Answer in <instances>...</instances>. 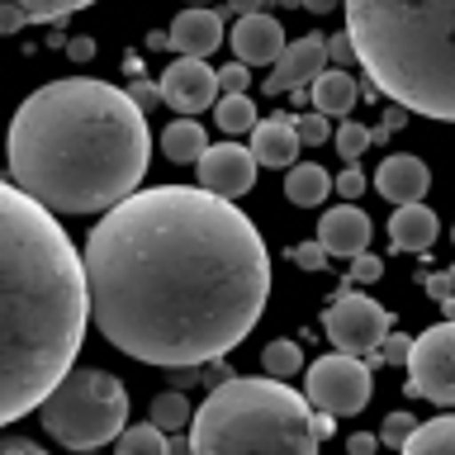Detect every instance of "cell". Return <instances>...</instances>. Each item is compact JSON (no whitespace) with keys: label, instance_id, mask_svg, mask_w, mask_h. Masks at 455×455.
Segmentation results:
<instances>
[{"label":"cell","instance_id":"obj_1","mask_svg":"<svg viewBox=\"0 0 455 455\" xmlns=\"http://www.w3.org/2000/svg\"><path fill=\"white\" fill-rule=\"evenodd\" d=\"M91 323L142 365H209L237 351L270 299V256L233 199L156 185L119 199L85 242Z\"/></svg>","mask_w":455,"mask_h":455},{"label":"cell","instance_id":"obj_2","mask_svg":"<svg viewBox=\"0 0 455 455\" xmlns=\"http://www.w3.org/2000/svg\"><path fill=\"white\" fill-rule=\"evenodd\" d=\"M91 294L85 261L34 195L0 180V427L43 408L76 365Z\"/></svg>","mask_w":455,"mask_h":455},{"label":"cell","instance_id":"obj_3","mask_svg":"<svg viewBox=\"0 0 455 455\" xmlns=\"http://www.w3.org/2000/svg\"><path fill=\"white\" fill-rule=\"evenodd\" d=\"M10 180L52 213H109L138 190L152 133L133 95L109 81L62 76L14 109Z\"/></svg>","mask_w":455,"mask_h":455},{"label":"cell","instance_id":"obj_4","mask_svg":"<svg viewBox=\"0 0 455 455\" xmlns=\"http://www.w3.org/2000/svg\"><path fill=\"white\" fill-rule=\"evenodd\" d=\"M355 62L375 91L455 124V0H341Z\"/></svg>","mask_w":455,"mask_h":455},{"label":"cell","instance_id":"obj_5","mask_svg":"<svg viewBox=\"0 0 455 455\" xmlns=\"http://www.w3.org/2000/svg\"><path fill=\"white\" fill-rule=\"evenodd\" d=\"M332 432V412H318L290 384L228 375L190 418V455H318Z\"/></svg>","mask_w":455,"mask_h":455},{"label":"cell","instance_id":"obj_6","mask_svg":"<svg viewBox=\"0 0 455 455\" xmlns=\"http://www.w3.org/2000/svg\"><path fill=\"white\" fill-rule=\"evenodd\" d=\"M38 422L67 451H100L109 441H119V432L128 427V389L109 370L71 365L67 379L43 398Z\"/></svg>","mask_w":455,"mask_h":455},{"label":"cell","instance_id":"obj_7","mask_svg":"<svg viewBox=\"0 0 455 455\" xmlns=\"http://www.w3.org/2000/svg\"><path fill=\"white\" fill-rule=\"evenodd\" d=\"M403 389L412 398H427V403L455 408V323H436L422 337H412Z\"/></svg>","mask_w":455,"mask_h":455},{"label":"cell","instance_id":"obj_8","mask_svg":"<svg viewBox=\"0 0 455 455\" xmlns=\"http://www.w3.org/2000/svg\"><path fill=\"white\" fill-rule=\"evenodd\" d=\"M323 332L337 351L370 355L384 337H389V313H384V304H375L370 294L341 284L332 294V304H327V313H323Z\"/></svg>","mask_w":455,"mask_h":455},{"label":"cell","instance_id":"obj_9","mask_svg":"<svg viewBox=\"0 0 455 455\" xmlns=\"http://www.w3.org/2000/svg\"><path fill=\"white\" fill-rule=\"evenodd\" d=\"M308 403L318 412H332V418H351L370 403V365L361 355L332 351L323 361L308 365Z\"/></svg>","mask_w":455,"mask_h":455},{"label":"cell","instance_id":"obj_10","mask_svg":"<svg viewBox=\"0 0 455 455\" xmlns=\"http://www.w3.org/2000/svg\"><path fill=\"white\" fill-rule=\"evenodd\" d=\"M162 100L190 119V114L219 105V71L209 62H199V57H176V62L162 71Z\"/></svg>","mask_w":455,"mask_h":455},{"label":"cell","instance_id":"obj_11","mask_svg":"<svg viewBox=\"0 0 455 455\" xmlns=\"http://www.w3.org/2000/svg\"><path fill=\"white\" fill-rule=\"evenodd\" d=\"M195 166H199V190L223 195V199L247 195L251 180H256V156H251V148H242V142H233V138L219 142V148H209Z\"/></svg>","mask_w":455,"mask_h":455},{"label":"cell","instance_id":"obj_12","mask_svg":"<svg viewBox=\"0 0 455 455\" xmlns=\"http://www.w3.org/2000/svg\"><path fill=\"white\" fill-rule=\"evenodd\" d=\"M323 71H327V34L294 38L290 48L280 52V62L270 67V76H266V95L304 91V85H308V81H318Z\"/></svg>","mask_w":455,"mask_h":455},{"label":"cell","instance_id":"obj_13","mask_svg":"<svg viewBox=\"0 0 455 455\" xmlns=\"http://www.w3.org/2000/svg\"><path fill=\"white\" fill-rule=\"evenodd\" d=\"M290 48L284 43V28L280 20H270V14H242V20L233 24V52L242 67H275L280 52Z\"/></svg>","mask_w":455,"mask_h":455},{"label":"cell","instance_id":"obj_14","mask_svg":"<svg viewBox=\"0 0 455 455\" xmlns=\"http://www.w3.org/2000/svg\"><path fill=\"white\" fill-rule=\"evenodd\" d=\"M219 43H223V14L219 10L190 5V10H180L166 28V48H176L180 57H199V62H204Z\"/></svg>","mask_w":455,"mask_h":455},{"label":"cell","instance_id":"obj_15","mask_svg":"<svg viewBox=\"0 0 455 455\" xmlns=\"http://www.w3.org/2000/svg\"><path fill=\"white\" fill-rule=\"evenodd\" d=\"M318 242L327 256H341V261H351V256H361L370 247V213L355 209V204H337L323 213L318 223Z\"/></svg>","mask_w":455,"mask_h":455},{"label":"cell","instance_id":"obj_16","mask_svg":"<svg viewBox=\"0 0 455 455\" xmlns=\"http://www.w3.org/2000/svg\"><path fill=\"white\" fill-rule=\"evenodd\" d=\"M427 185H432V171H427V162L412 156V152L384 156L379 171H375V190L384 199H394V204H418V199L427 195Z\"/></svg>","mask_w":455,"mask_h":455},{"label":"cell","instance_id":"obj_17","mask_svg":"<svg viewBox=\"0 0 455 455\" xmlns=\"http://www.w3.org/2000/svg\"><path fill=\"white\" fill-rule=\"evenodd\" d=\"M299 148H304V142H299L294 114H275V119H261V124L251 128V156H256V166L290 171Z\"/></svg>","mask_w":455,"mask_h":455},{"label":"cell","instance_id":"obj_18","mask_svg":"<svg viewBox=\"0 0 455 455\" xmlns=\"http://www.w3.org/2000/svg\"><path fill=\"white\" fill-rule=\"evenodd\" d=\"M95 0H0V34H20L28 24H57Z\"/></svg>","mask_w":455,"mask_h":455},{"label":"cell","instance_id":"obj_19","mask_svg":"<svg viewBox=\"0 0 455 455\" xmlns=\"http://www.w3.org/2000/svg\"><path fill=\"white\" fill-rule=\"evenodd\" d=\"M436 228H441L436 213L427 209L422 199H418V204H398L394 219H389V242L398 251H427L436 242Z\"/></svg>","mask_w":455,"mask_h":455},{"label":"cell","instance_id":"obj_20","mask_svg":"<svg viewBox=\"0 0 455 455\" xmlns=\"http://www.w3.org/2000/svg\"><path fill=\"white\" fill-rule=\"evenodd\" d=\"M313 95V109L327 114V119H347L351 105H355V81L347 76V67H327L318 81L308 85Z\"/></svg>","mask_w":455,"mask_h":455},{"label":"cell","instance_id":"obj_21","mask_svg":"<svg viewBox=\"0 0 455 455\" xmlns=\"http://www.w3.org/2000/svg\"><path fill=\"white\" fill-rule=\"evenodd\" d=\"M162 152L171 156V162H180V166L199 162V156L209 152V138H204V128H199V119L166 124V128H162Z\"/></svg>","mask_w":455,"mask_h":455},{"label":"cell","instance_id":"obj_22","mask_svg":"<svg viewBox=\"0 0 455 455\" xmlns=\"http://www.w3.org/2000/svg\"><path fill=\"white\" fill-rule=\"evenodd\" d=\"M398 455H455V412L418 422V432L398 446Z\"/></svg>","mask_w":455,"mask_h":455},{"label":"cell","instance_id":"obj_23","mask_svg":"<svg viewBox=\"0 0 455 455\" xmlns=\"http://www.w3.org/2000/svg\"><path fill=\"white\" fill-rule=\"evenodd\" d=\"M284 195H290V204H299V209H313V204H323L327 195H332V176H327L323 166H313V162H304V166H290V180H284Z\"/></svg>","mask_w":455,"mask_h":455},{"label":"cell","instance_id":"obj_24","mask_svg":"<svg viewBox=\"0 0 455 455\" xmlns=\"http://www.w3.org/2000/svg\"><path fill=\"white\" fill-rule=\"evenodd\" d=\"M114 455H171V441L156 422H138V427H124L119 432Z\"/></svg>","mask_w":455,"mask_h":455},{"label":"cell","instance_id":"obj_25","mask_svg":"<svg viewBox=\"0 0 455 455\" xmlns=\"http://www.w3.org/2000/svg\"><path fill=\"white\" fill-rule=\"evenodd\" d=\"M213 119H219V128L228 138H237V133H251L256 124V105L247 95H219V105H213Z\"/></svg>","mask_w":455,"mask_h":455},{"label":"cell","instance_id":"obj_26","mask_svg":"<svg viewBox=\"0 0 455 455\" xmlns=\"http://www.w3.org/2000/svg\"><path fill=\"white\" fill-rule=\"evenodd\" d=\"M261 370H266L270 379H290V375H299V370H304V351H299V341H290V337L270 341V347L261 351Z\"/></svg>","mask_w":455,"mask_h":455},{"label":"cell","instance_id":"obj_27","mask_svg":"<svg viewBox=\"0 0 455 455\" xmlns=\"http://www.w3.org/2000/svg\"><path fill=\"white\" fill-rule=\"evenodd\" d=\"M190 403H185V394L180 389H166V394H156L152 398V422L162 427V432L171 436V432H185V427H190Z\"/></svg>","mask_w":455,"mask_h":455},{"label":"cell","instance_id":"obj_28","mask_svg":"<svg viewBox=\"0 0 455 455\" xmlns=\"http://www.w3.org/2000/svg\"><path fill=\"white\" fill-rule=\"evenodd\" d=\"M332 142H337L341 162H361V152L370 148V128H365V124H351V119H341V128L332 133Z\"/></svg>","mask_w":455,"mask_h":455},{"label":"cell","instance_id":"obj_29","mask_svg":"<svg viewBox=\"0 0 455 455\" xmlns=\"http://www.w3.org/2000/svg\"><path fill=\"white\" fill-rule=\"evenodd\" d=\"M408 355H412V337L389 332L375 351H370V365H408Z\"/></svg>","mask_w":455,"mask_h":455},{"label":"cell","instance_id":"obj_30","mask_svg":"<svg viewBox=\"0 0 455 455\" xmlns=\"http://www.w3.org/2000/svg\"><path fill=\"white\" fill-rule=\"evenodd\" d=\"M294 128H299V142H308V148H318V142L332 138V124H327V114H294Z\"/></svg>","mask_w":455,"mask_h":455},{"label":"cell","instance_id":"obj_31","mask_svg":"<svg viewBox=\"0 0 455 455\" xmlns=\"http://www.w3.org/2000/svg\"><path fill=\"white\" fill-rule=\"evenodd\" d=\"M418 432V418H412V412H389V418H384V432H379V441L384 446H403V441Z\"/></svg>","mask_w":455,"mask_h":455},{"label":"cell","instance_id":"obj_32","mask_svg":"<svg viewBox=\"0 0 455 455\" xmlns=\"http://www.w3.org/2000/svg\"><path fill=\"white\" fill-rule=\"evenodd\" d=\"M365 185H370V176H365V171L355 166V162H347V166H341V176L332 180V190H337V195H341V199H347V204H351L355 195H365Z\"/></svg>","mask_w":455,"mask_h":455},{"label":"cell","instance_id":"obj_33","mask_svg":"<svg viewBox=\"0 0 455 455\" xmlns=\"http://www.w3.org/2000/svg\"><path fill=\"white\" fill-rule=\"evenodd\" d=\"M247 85H251V67L228 62V67L219 71V91H223V95H247Z\"/></svg>","mask_w":455,"mask_h":455},{"label":"cell","instance_id":"obj_34","mask_svg":"<svg viewBox=\"0 0 455 455\" xmlns=\"http://www.w3.org/2000/svg\"><path fill=\"white\" fill-rule=\"evenodd\" d=\"M379 275H384V261H379V256H370V251L351 256V280H355V284H370V280H379Z\"/></svg>","mask_w":455,"mask_h":455},{"label":"cell","instance_id":"obj_35","mask_svg":"<svg viewBox=\"0 0 455 455\" xmlns=\"http://www.w3.org/2000/svg\"><path fill=\"white\" fill-rule=\"evenodd\" d=\"M355 57V48H351V38H347V28L341 34H327V62H337V67H347Z\"/></svg>","mask_w":455,"mask_h":455},{"label":"cell","instance_id":"obj_36","mask_svg":"<svg viewBox=\"0 0 455 455\" xmlns=\"http://www.w3.org/2000/svg\"><path fill=\"white\" fill-rule=\"evenodd\" d=\"M422 290L436 299V304H446V299H455V280H451V270H441V275H427L422 280Z\"/></svg>","mask_w":455,"mask_h":455},{"label":"cell","instance_id":"obj_37","mask_svg":"<svg viewBox=\"0 0 455 455\" xmlns=\"http://www.w3.org/2000/svg\"><path fill=\"white\" fill-rule=\"evenodd\" d=\"M294 261L304 266V270H323V266H327V251H323V242H304V247H294Z\"/></svg>","mask_w":455,"mask_h":455},{"label":"cell","instance_id":"obj_38","mask_svg":"<svg viewBox=\"0 0 455 455\" xmlns=\"http://www.w3.org/2000/svg\"><path fill=\"white\" fill-rule=\"evenodd\" d=\"M0 455H43V446L28 436H0Z\"/></svg>","mask_w":455,"mask_h":455},{"label":"cell","instance_id":"obj_39","mask_svg":"<svg viewBox=\"0 0 455 455\" xmlns=\"http://www.w3.org/2000/svg\"><path fill=\"white\" fill-rule=\"evenodd\" d=\"M128 95H133V105H138L142 114H148V109L156 105V100H162V85H152V81H138V85H133V91H128Z\"/></svg>","mask_w":455,"mask_h":455},{"label":"cell","instance_id":"obj_40","mask_svg":"<svg viewBox=\"0 0 455 455\" xmlns=\"http://www.w3.org/2000/svg\"><path fill=\"white\" fill-rule=\"evenodd\" d=\"M379 451V436L375 432H355L347 436V455H375Z\"/></svg>","mask_w":455,"mask_h":455},{"label":"cell","instance_id":"obj_41","mask_svg":"<svg viewBox=\"0 0 455 455\" xmlns=\"http://www.w3.org/2000/svg\"><path fill=\"white\" fill-rule=\"evenodd\" d=\"M256 10H261V0H228V14H237V20L242 14H256Z\"/></svg>","mask_w":455,"mask_h":455},{"label":"cell","instance_id":"obj_42","mask_svg":"<svg viewBox=\"0 0 455 455\" xmlns=\"http://www.w3.org/2000/svg\"><path fill=\"white\" fill-rule=\"evenodd\" d=\"M67 52L81 62V57H91V52H95V43H91V38H71V43H67Z\"/></svg>","mask_w":455,"mask_h":455},{"label":"cell","instance_id":"obj_43","mask_svg":"<svg viewBox=\"0 0 455 455\" xmlns=\"http://www.w3.org/2000/svg\"><path fill=\"white\" fill-rule=\"evenodd\" d=\"M304 5H308L313 14H327V10H337V5H341V0H304Z\"/></svg>","mask_w":455,"mask_h":455},{"label":"cell","instance_id":"obj_44","mask_svg":"<svg viewBox=\"0 0 455 455\" xmlns=\"http://www.w3.org/2000/svg\"><path fill=\"white\" fill-rule=\"evenodd\" d=\"M71 455H95V451H71Z\"/></svg>","mask_w":455,"mask_h":455},{"label":"cell","instance_id":"obj_45","mask_svg":"<svg viewBox=\"0 0 455 455\" xmlns=\"http://www.w3.org/2000/svg\"><path fill=\"white\" fill-rule=\"evenodd\" d=\"M451 280H455V270H451Z\"/></svg>","mask_w":455,"mask_h":455},{"label":"cell","instance_id":"obj_46","mask_svg":"<svg viewBox=\"0 0 455 455\" xmlns=\"http://www.w3.org/2000/svg\"><path fill=\"white\" fill-rule=\"evenodd\" d=\"M451 237H455V228H451Z\"/></svg>","mask_w":455,"mask_h":455}]
</instances>
